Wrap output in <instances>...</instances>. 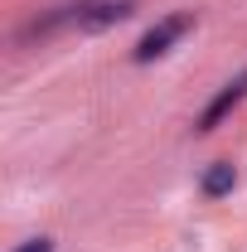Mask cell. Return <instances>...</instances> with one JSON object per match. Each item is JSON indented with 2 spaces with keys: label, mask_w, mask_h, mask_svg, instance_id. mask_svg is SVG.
Wrapping results in <instances>:
<instances>
[{
  "label": "cell",
  "mask_w": 247,
  "mask_h": 252,
  "mask_svg": "<svg viewBox=\"0 0 247 252\" xmlns=\"http://www.w3.org/2000/svg\"><path fill=\"white\" fill-rule=\"evenodd\" d=\"M189 30H194V15H189V10H180V15H165V20H155L151 30L141 34V44H136V54H131V59H136V63L160 59V54H170V44H180Z\"/></svg>",
  "instance_id": "obj_1"
},
{
  "label": "cell",
  "mask_w": 247,
  "mask_h": 252,
  "mask_svg": "<svg viewBox=\"0 0 247 252\" xmlns=\"http://www.w3.org/2000/svg\"><path fill=\"white\" fill-rule=\"evenodd\" d=\"M243 97H247V73H238V78H233V83H223V93H218L214 102L204 107V117H199V131H214V126L223 122V117H228V112H233Z\"/></svg>",
  "instance_id": "obj_2"
},
{
  "label": "cell",
  "mask_w": 247,
  "mask_h": 252,
  "mask_svg": "<svg viewBox=\"0 0 247 252\" xmlns=\"http://www.w3.org/2000/svg\"><path fill=\"white\" fill-rule=\"evenodd\" d=\"M131 15V0H102V5H83L78 10V30H107Z\"/></svg>",
  "instance_id": "obj_3"
},
{
  "label": "cell",
  "mask_w": 247,
  "mask_h": 252,
  "mask_svg": "<svg viewBox=\"0 0 247 252\" xmlns=\"http://www.w3.org/2000/svg\"><path fill=\"white\" fill-rule=\"evenodd\" d=\"M199 185H204V194H209V199H223L228 189L238 185V170H233L228 160H218V165H209V170H204V180H199Z\"/></svg>",
  "instance_id": "obj_4"
},
{
  "label": "cell",
  "mask_w": 247,
  "mask_h": 252,
  "mask_svg": "<svg viewBox=\"0 0 247 252\" xmlns=\"http://www.w3.org/2000/svg\"><path fill=\"white\" fill-rule=\"evenodd\" d=\"M15 252H54V243L49 238H30V243H20Z\"/></svg>",
  "instance_id": "obj_5"
}]
</instances>
